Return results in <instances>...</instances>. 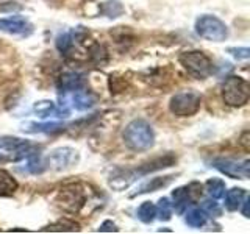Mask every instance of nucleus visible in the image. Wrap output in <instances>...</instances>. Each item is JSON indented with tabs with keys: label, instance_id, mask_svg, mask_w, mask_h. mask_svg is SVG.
<instances>
[{
	"label": "nucleus",
	"instance_id": "f257e3e1",
	"mask_svg": "<svg viewBox=\"0 0 250 234\" xmlns=\"http://www.w3.org/2000/svg\"><path fill=\"white\" fill-rule=\"evenodd\" d=\"M124 144L133 152H146L155 145V131L146 119H133L122 133Z\"/></svg>",
	"mask_w": 250,
	"mask_h": 234
},
{
	"label": "nucleus",
	"instance_id": "f03ea898",
	"mask_svg": "<svg viewBox=\"0 0 250 234\" xmlns=\"http://www.w3.org/2000/svg\"><path fill=\"white\" fill-rule=\"evenodd\" d=\"M222 98L225 105L231 108L244 106L250 98V84L246 78L238 75H230L222 84Z\"/></svg>",
	"mask_w": 250,
	"mask_h": 234
},
{
	"label": "nucleus",
	"instance_id": "7ed1b4c3",
	"mask_svg": "<svg viewBox=\"0 0 250 234\" xmlns=\"http://www.w3.org/2000/svg\"><path fill=\"white\" fill-rule=\"evenodd\" d=\"M194 30L202 39H207V41L211 42H224L229 38V27H227V23L222 19H219L217 16L211 14L200 16L195 20Z\"/></svg>",
	"mask_w": 250,
	"mask_h": 234
},
{
	"label": "nucleus",
	"instance_id": "20e7f679",
	"mask_svg": "<svg viewBox=\"0 0 250 234\" xmlns=\"http://www.w3.org/2000/svg\"><path fill=\"white\" fill-rule=\"evenodd\" d=\"M178 61L188 72L192 77L199 78V80L209 77L214 70V64H213V61H211V58L200 50H189V52L180 53Z\"/></svg>",
	"mask_w": 250,
	"mask_h": 234
},
{
	"label": "nucleus",
	"instance_id": "39448f33",
	"mask_svg": "<svg viewBox=\"0 0 250 234\" xmlns=\"http://www.w3.org/2000/svg\"><path fill=\"white\" fill-rule=\"evenodd\" d=\"M202 106V96L197 91H180L169 100V111L177 117H191Z\"/></svg>",
	"mask_w": 250,
	"mask_h": 234
},
{
	"label": "nucleus",
	"instance_id": "423d86ee",
	"mask_svg": "<svg viewBox=\"0 0 250 234\" xmlns=\"http://www.w3.org/2000/svg\"><path fill=\"white\" fill-rule=\"evenodd\" d=\"M58 206L70 214L80 213L86 203V194L80 184H67L61 187L57 197Z\"/></svg>",
	"mask_w": 250,
	"mask_h": 234
},
{
	"label": "nucleus",
	"instance_id": "0eeeda50",
	"mask_svg": "<svg viewBox=\"0 0 250 234\" xmlns=\"http://www.w3.org/2000/svg\"><path fill=\"white\" fill-rule=\"evenodd\" d=\"M78 152L72 147H58L52 150L47 158L44 159V166L45 169H52V170H66L74 167L78 162Z\"/></svg>",
	"mask_w": 250,
	"mask_h": 234
},
{
	"label": "nucleus",
	"instance_id": "6e6552de",
	"mask_svg": "<svg viewBox=\"0 0 250 234\" xmlns=\"http://www.w3.org/2000/svg\"><path fill=\"white\" fill-rule=\"evenodd\" d=\"M213 167L217 169L221 174L234 178V179H247L250 172V161H236V159H225L219 158L213 161Z\"/></svg>",
	"mask_w": 250,
	"mask_h": 234
},
{
	"label": "nucleus",
	"instance_id": "1a4fd4ad",
	"mask_svg": "<svg viewBox=\"0 0 250 234\" xmlns=\"http://www.w3.org/2000/svg\"><path fill=\"white\" fill-rule=\"evenodd\" d=\"M0 31L13 36H28L33 31V23L25 16L13 14L8 18H0Z\"/></svg>",
	"mask_w": 250,
	"mask_h": 234
},
{
	"label": "nucleus",
	"instance_id": "9d476101",
	"mask_svg": "<svg viewBox=\"0 0 250 234\" xmlns=\"http://www.w3.org/2000/svg\"><path fill=\"white\" fill-rule=\"evenodd\" d=\"M136 179H139V176L135 169H116L111 174V176H109L108 184L111 189L121 192V191L128 189Z\"/></svg>",
	"mask_w": 250,
	"mask_h": 234
},
{
	"label": "nucleus",
	"instance_id": "9b49d317",
	"mask_svg": "<svg viewBox=\"0 0 250 234\" xmlns=\"http://www.w3.org/2000/svg\"><path fill=\"white\" fill-rule=\"evenodd\" d=\"M192 187L189 186H182L177 187L175 191H172V208H174L178 214H183L185 211L191 206V200H192Z\"/></svg>",
	"mask_w": 250,
	"mask_h": 234
},
{
	"label": "nucleus",
	"instance_id": "f8f14e48",
	"mask_svg": "<svg viewBox=\"0 0 250 234\" xmlns=\"http://www.w3.org/2000/svg\"><path fill=\"white\" fill-rule=\"evenodd\" d=\"M174 175H166V176H155V178H148L147 181L141 183L138 186L136 192L131 194V197H136V195H143V194H148V192H155L160 191L163 187H167L172 181H174Z\"/></svg>",
	"mask_w": 250,
	"mask_h": 234
},
{
	"label": "nucleus",
	"instance_id": "ddd939ff",
	"mask_svg": "<svg viewBox=\"0 0 250 234\" xmlns=\"http://www.w3.org/2000/svg\"><path fill=\"white\" fill-rule=\"evenodd\" d=\"M84 88V80L80 74L77 72H64L58 78V89L62 94L75 92Z\"/></svg>",
	"mask_w": 250,
	"mask_h": 234
},
{
	"label": "nucleus",
	"instance_id": "4468645a",
	"mask_svg": "<svg viewBox=\"0 0 250 234\" xmlns=\"http://www.w3.org/2000/svg\"><path fill=\"white\" fill-rule=\"evenodd\" d=\"M247 195V191L242 189V187H231L230 191H227L224 194V205L225 209L233 213V211L241 209V203L244 201Z\"/></svg>",
	"mask_w": 250,
	"mask_h": 234
},
{
	"label": "nucleus",
	"instance_id": "2eb2a0df",
	"mask_svg": "<svg viewBox=\"0 0 250 234\" xmlns=\"http://www.w3.org/2000/svg\"><path fill=\"white\" fill-rule=\"evenodd\" d=\"M185 222L188 226H191L194 230H199L202 226H205L207 223V214L203 213L202 208L199 206H189L186 211H185Z\"/></svg>",
	"mask_w": 250,
	"mask_h": 234
},
{
	"label": "nucleus",
	"instance_id": "dca6fc26",
	"mask_svg": "<svg viewBox=\"0 0 250 234\" xmlns=\"http://www.w3.org/2000/svg\"><path fill=\"white\" fill-rule=\"evenodd\" d=\"M23 133H57L64 130V125L61 122H45V123H36V122H28L23 123L22 128Z\"/></svg>",
	"mask_w": 250,
	"mask_h": 234
},
{
	"label": "nucleus",
	"instance_id": "f3484780",
	"mask_svg": "<svg viewBox=\"0 0 250 234\" xmlns=\"http://www.w3.org/2000/svg\"><path fill=\"white\" fill-rule=\"evenodd\" d=\"M19 183L10 172L0 169V197H11L18 191Z\"/></svg>",
	"mask_w": 250,
	"mask_h": 234
},
{
	"label": "nucleus",
	"instance_id": "a211bd4d",
	"mask_svg": "<svg viewBox=\"0 0 250 234\" xmlns=\"http://www.w3.org/2000/svg\"><path fill=\"white\" fill-rule=\"evenodd\" d=\"M41 231H44V233H47V231H50V233H78L80 231V225H78L75 220H70V218H67V217H62V218H60V220L47 225L45 228H42Z\"/></svg>",
	"mask_w": 250,
	"mask_h": 234
},
{
	"label": "nucleus",
	"instance_id": "6ab92c4d",
	"mask_svg": "<svg viewBox=\"0 0 250 234\" xmlns=\"http://www.w3.org/2000/svg\"><path fill=\"white\" fill-rule=\"evenodd\" d=\"M96 103V98L91 92L84 91V89H78L75 92H72V106L78 111H86L94 106Z\"/></svg>",
	"mask_w": 250,
	"mask_h": 234
},
{
	"label": "nucleus",
	"instance_id": "aec40b11",
	"mask_svg": "<svg viewBox=\"0 0 250 234\" xmlns=\"http://www.w3.org/2000/svg\"><path fill=\"white\" fill-rule=\"evenodd\" d=\"M205 191L208 194V197L219 200L224 197L225 194V181L222 178H209L205 183Z\"/></svg>",
	"mask_w": 250,
	"mask_h": 234
},
{
	"label": "nucleus",
	"instance_id": "412c9836",
	"mask_svg": "<svg viewBox=\"0 0 250 234\" xmlns=\"http://www.w3.org/2000/svg\"><path fill=\"white\" fill-rule=\"evenodd\" d=\"M33 111L41 117V119H45V117H50V116L57 117L58 106L52 100H39L33 105Z\"/></svg>",
	"mask_w": 250,
	"mask_h": 234
},
{
	"label": "nucleus",
	"instance_id": "4be33fe9",
	"mask_svg": "<svg viewBox=\"0 0 250 234\" xmlns=\"http://www.w3.org/2000/svg\"><path fill=\"white\" fill-rule=\"evenodd\" d=\"M136 215L143 223H152L156 218V205H153L152 201L141 203V206L136 211Z\"/></svg>",
	"mask_w": 250,
	"mask_h": 234
},
{
	"label": "nucleus",
	"instance_id": "5701e85b",
	"mask_svg": "<svg viewBox=\"0 0 250 234\" xmlns=\"http://www.w3.org/2000/svg\"><path fill=\"white\" fill-rule=\"evenodd\" d=\"M172 211H174V208H172V203L169 201V198L163 197L158 200V205H156V217H158L160 220L163 222L170 220Z\"/></svg>",
	"mask_w": 250,
	"mask_h": 234
},
{
	"label": "nucleus",
	"instance_id": "b1692460",
	"mask_svg": "<svg viewBox=\"0 0 250 234\" xmlns=\"http://www.w3.org/2000/svg\"><path fill=\"white\" fill-rule=\"evenodd\" d=\"M102 13L108 16L109 19H114V18H119L124 13V6L117 2V0H108V2L102 5Z\"/></svg>",
	"mask_w": 250,
	"mask_h": 234
},
{
	"label": "nucleus",
	"instance_id": "393cba45",
	"mask_svg": "<svg viewBox=\"0 0 250 234\" xmlns=\"http://www.w3.org/2000/svg\"><path fill=\"white\" fill-rule=\"evenodd\" d=\"M202 211L209 217H221L222 215V208L219 206V203L214 198H207L202 201Z\"/></svg>",
	"mask_w": 250,
	"mask_h": 234
},
{
	"label": "nucleus",
	"instance_id": "a878e982",
	"mask_svg": "<svg viewBox=\"0 0 250 234\" xmlns=\"http://www.w3.org/2000/svg\"><path fill=\"white\" fill-rule=\"evenodd\" d=\"M227 53H230L234 59L238 61H246L250 58V49L249 47H229Z\"/></svg>",
	"mask_w": 250,
	"mask_h": 234
},
{
	"label": "nucleus",
	"instance_id": "bb28decb",
	"mask_svg": "<svg viewBox=\"0 0 250 234\" xmlns=\"http://www.w3.org/2000/svg\"><path fill=\"white\" fill-rule=\"evenodd\" d=\"M97 231L99 233H117V231H119V228H117V225L113 220H105L99 226Z\"/></svg>",
	"mask_w": 250,
	"mask_h": 234
},
{
	"label": "nucleus",
	"instance_id": "cd10ccee",
	"mask_svg": "<svg viewBox=\"0 0 250 234\" xmlns=\"http://www.w3.org/2000/svg\"><path fill=\"white\" fill-rule=\"evenodd\" d=\"M249 139H250V133H249V130H246L239 137V145L244 148L246 152H249V148H250V140Z\"/></svg>",
	"mask_w": 250,
	"mask_h": 234
},
{
	"label": "nucleus",
	"instance_id": "c85d7f7f",
	"mask_svg": "<svg viewBox=\"0 0 250 234\" xmlns=\"http://www.w3.org/2000/svg\"><path fill=\"white\" fill-rule=\"evenodd\" d=\"M249 203H250V198H249V195H246L244 201L241 203V208H242V215L247 218H249Z\"/></svg>",
	"mask_w": 250,
	"mask_h": 234
},
{
	"label": "nucleus",
	"instance_id": "c756f323",
	"mask_svg": "<svg viewBox=\"0 0 250 234\" xmlns=\"http://www.w3.org/2000/svg\"><path fill=\"white\" fill-rule=\"evenodd\" d=\"M0 159H3V156H2V153H0Z\"/></svg>",
	"mask_w": 250,
	"mask_h": 234
}]
</instances>
